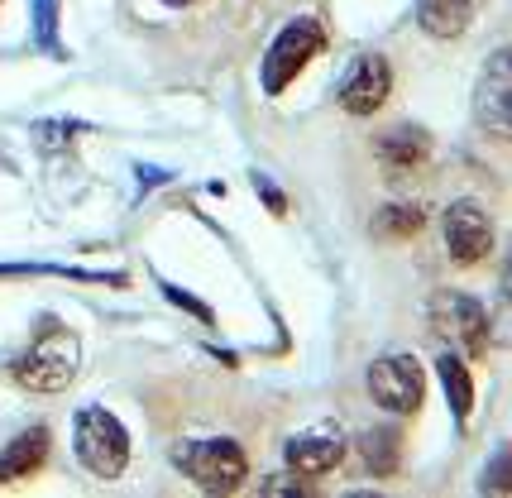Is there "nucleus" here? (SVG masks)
<instances>
[{
    "label": "nucleus",
    "mask_w": 512,
    "mask_h": 498,
    "mask_svg": "<svg viewBox=\"0 0 512 498\" xmlns=\"http://www.w3.org/2000/svg\"><path fill=\"white\" fill-rule=\"evenodd\" d=\"M77 364H82L77 336L63 331V326H53V331H44V336L15 360V379H20L24 388H34V393H63V388L77 379Z\"/></svg>",
    "instance_id": "nucleus-1"
},
{
    "label": "nucleus",
    "mask_w": 512,
    "mask_h": 498,
    "mask_svg": "<svg viewBox=\"0 0 512 498\" xmlns=\"http://www.w3.org/2000/svg\"><path fill=\"white\" fill-rule=\"evenodd\" d=\"M446 249L455 264H479L493 249V226L489 211L479 202H455L446 206Z\"/></svg>",
    "instance_id": "nucleus-7"
},
{
    "label": "nucleus",
    "mask_w": 512,
    "mask_h": 498,
    "mask_svg": "<svg viewBox=\"0 0 512 498\" xmlns=\"http://www.w3.org/2000/svg\"><path fill=\"white\" fill-rule=\"evenodd\" d=\"M398 455H402V441H398V431H369L364 436V460H369V470L374 475H393L398 470Z\"/></svg>",
    "instance_id": "nucleus-15"
},
{
    "label": "nucleus",
    "mask_w": 512,
    "mask_h": 498,
    "mask_svg": "<svg viewBox=\"0 0 512 498\" xmlns=\"http://www.w3.org/2000/svg\"><path fill=\"white\" fill-rule=\"evenodd\" d=\"M321 48H326V29H321V20H312V15L292 20L288 29L273 39V48H268V58H264V91L268 96H278V91L288 87L292 77L307 68Z\"/></svg>",
    "instance_id": "nucleus-4"
},
{
    "label": "nucleus",
    "mask_w": 512,
    "mask_h": 498,
    "mask_svg": "<svg viewBox=\"0 0 512 498\" xmlns=\"http://www.w3.org/2000/svg\"><path fill=\"white\" fill-rule=\"evenodd\" d=\"M436 369H441V384H446V398H450V412H455V422H465L469 408H474V379H469V364L460 360V355H441L436 360Z\"/></svg>",
    "instance_id": "nucleus-14"
},
{
    "label": "nucleus",
    "mask_w": 512,
    "mask_h": 498,
    "mask_svg": "<svg viewBox=\"0 0 512 498\" xmlns=\"http://www.w3.org/2000/svg\"><path fill=\"white\" fill-rule=\"evenodd\" d=\"M388 87H393L388 63H383L379 53H364L355 68L345 72V82H340V111H350V115L379 111L383 101H388Z\"/></svg>",
    "instance_id": "nucleus-8"
},
{
    "label": "nucleus",
    "mask_w": 512,
    "mask_h": 498,
    "mask_svg": "<svg viewBox=\"0 0 512 498\" xmlns=\"http://www.w3.org/2000/svg\"><path fill=\"white\" fill-rule=\"evenodd\" d=\"M369 393L388 412H417L426 393L422 364L412 360V355H383V360L369 364Z\"/></svg>",
    "instance_id": "nucleus-5"
},
{
    "label": "nucleus",
    "mask_w": 512,
    "mask_h": 498,
    "mask_svg": "<svg viewBox=\"0 0 512 498\" xmlns=\"http://www.w3.org/2000/svg\"><path fill=\"white\" fill-rule=\"evenodd\" d=\"M489 489H493V494H508V455H498V465H493Z\"/></svg>",
    "instance_id": "nucleus-20"
},
{
    "label": "nucleus",
    "mask_w": 512,
    "mask_h": 498,
    "mask_svg": "<svg viewBox=\"0 0 512 498\" xmlns=\"http://www.w3.org/2000/svg\"><path fill=\"white\" fill-rule=\"evenodd\" d=\"M53 0H34V39H39V48H48V53H58V39H53Z\"/></svg>",
    "instance_id": "nucleus-17"
},
{
    "label": "nucleus",
    "mask_w": 512,
    "mask_h": 498,
    "mask_svg": "<svg viewBox=\"0 0 512 498\" xmlns=\"http://www.w3.org/2000/svg\"><path fill=\"white\" fill-rule=\"evenodd\" d=\"M431 321L446 340H455L465 355H484L489 350V312L465 293H441L431 302Z\"/></svg>",
    "instance_id": "nucleus-6"
},
{
    "label": "nucleus",
    "mask_w": 512,
    "mask_h": 498,
    "mask_svg": "<svg viewBox=\"0 0 512 498\" xmlns=\"http://www.w3.org/2000/svg\"><path fill=\"white\" fill-rule=\"evenodd\" d=\"M254 182H259V192H264V202L273 206V211H283V197H278V192H273V187H268L264 178H254Z\"/></svg>",
    "instance_id": "nucleus-21"
},
{
    "label": "nucleus",
    "mask_w": 512,
    "mask_h": 498,
    "mask_svg": "<svg viewBox=\"0 0 512 498\" xmlns=\"http://www.w3.org/2000/svg\"><path fill=\"white\" fill-rule=\"evenodd\" d=\"M422 230V206H383L379 211V235L402 240V235H417Z\"/></svg>",
    "instance_id": "nucleus-16"
},
{
    "label": "nucleus",
    "mask_w": 512,
    "mask_h": 498,
    "mask_svg": "<svg viewBox=\"0 0 512 498\" xmlns=\"http://www.w3.org/2000/svg\"><path fill=\"white\" fill-rule=\"evenodd\" d=\"M44 455H48V431H44V427L20 431V436H15V441L5 446V455H0V484L34 475V470L44 465Z\"/></svg>",
    "instance_id": "nucleus-13"
},
{
    "label": "nucleus",
    "mask_w": 512,
    "mask_h": 498,
    "mask_svg": "<svg viewBox=\"0 0 512 498\" xmlns=\"http://www.w3.org/2000/svg\"><path fill=\"white\" fill-rule=\"evenodd\" d=\"M426 154H431V139L422 130H407V125H398V130H388L379 139V163L388 173H412V168L426 163Z\"/></svg>",
    "instance_id": "nucleus-12"
},
{
    "label": "nucleus",
    "mask_w": 512,
    "mask_h": 498,
    "mask_svg": "<svg viewBox=\"0 0 512 498\" xmlns=\"http://www.w3.org/2000/svg\"><path fill=\"white\" fill-rule=\"evenodd\" d=\"M345 460V436L335 427H312V431H302V436H292L288 441V465H292V475H331L335 465Z\"/></svg>",
    "instance_id": "nucleus-9"
},
{
    "label": "nucleus",
    "mask_w": 512,
    "mask_h": 498,
    "mask_svg": "<svg viewBox=\"0 0 512 498\" xmlns=\"http://www.w3.org/2000/svg\"><path fill=\"white\" fill-rule=\"evenodd\" d=\"M168 302H178L182 312H192V317L211 321V307H206V302H197V297H187V293H182V288H168Z\"/></svg>",
    "instance_id": "nucleus-18"
},
{
    "label": "nucleus",
    "mask_w": 512,
    "mask_h": 498,
    "mask_svg": "<svg viewBox=\"0 0 512 498\" xmlns=\"http://www.w3.org/2000/svg\"><path fill=\"white\" fill-rule=\"evenodd\" d=\"M508 111H512V82H508V48H498L489 58L484 87H479V115L493 135H508Z\"/></svg>",
    "instance_id": "nucleus-10"
},
{
    "label": "nucleus",
    "mask_w": 512,
    "mask_h": 498,
    "mask_svg": "<svg viewBox=\"0 0 512 498\" xmlns=\"http://www.w3.org/2000/svg\"><path fill=\"white\" fill-rule=\"evenodd\" d=\"M173 465H178L197 489H206V494H230V489H240V479L249 475L245 451H240L235 441H225V436L178 446V451H173Z\"/></svg>",
    "instance_id": "nucleus-3"
},
{
    "label": "nucleus",
    "mask_w": 512,
    "mask_h": 498,
    "mask_svg": "<svg viewBox=\"0 0 512 498\" xmlns=\"http://www.w3.org/2000/svg\"><path fill=\"white\" fill-rule=\"evenodd\" d=\"M72 446L77 460L87 465L96 479H120L130 465V436L106 408H82L72 422Z\"/></svg>",
    "instance_id": "nucleus-2"
},
{
    "label": "nucleus",
    "mask_w": 512,
    "mask_h": 498,
    "mask_svg": "<svg viewBox=\"0 0 512 498\" xmlns=\"http://www.w3.org/2000/svg\"><path fill=\"white\" fill-rule=\"evenodd\" d=\"M173 5H187V0H173Z\"/></svg>",
    "instance_id": "nucleus-22"
},
{
    "label": "nucleus",
    "mask_w": 512,
    "mask_h": 498,
    "mask_svg": "<svg viewBox=\"0 0 512 498\" xmlns=\"http://www.w3.org/2000/svg\"><path fill=\"white\" fill-rule=\"evenodd\" d=\"M259 494H302V484L288 475H268L264 484H259Z\"/></svg>",
    "instance_id": "nucleus-19"
},
{
    "label": "nucleus",
    "mask_w": 512,
    "mask_h": 498,
    "mask_svg": "<svg viewBox=\"0 0 512 498\" xmlns=\"http://www.w3.org/2000/svg\"><path fill=\"white\" fill-rule=\"evenodd\" d=\"M484 0H417V24L431 39H460Z\"/></svg>",
    "instance_id": "nucleus-11"
}]
</instances>
